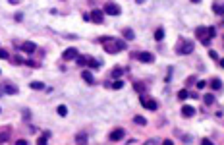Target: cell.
I'll use <instances>...</instances> for the list:
<instances>
[{
    "label": "cell",
    "mask_w": 224,
    "mask_h": 145,
    "mask_svg": "<svg viewBox=\"0 0 224 145\" xmlns=\"http://www.w3.org/2000/svg\"><path fill=\"white\" fill-rule=\"evenodd\" d=\"M133 122L139 124V126H147V118H145V116H135V118H133Z\"/></svg>",
    "instance_id": "7402d4cb"
},
{
    "label": "cell",
    "mask_w": 224,
    "mask_h": 145,
    "mask_svg": "<svg viewBox=\"0 0 224 145\" xmlns=\"http://www.w3.org/2000/svg\"><path fill=\"white\" fill-rule=\"evenodd\" d=\"M201 145H215V143H213V141H211V139H207V137H205V139L201 141Z\"/></svg>",
    "instance_id": "836d02e7"
},
{
    "label": "cell",
    "mask_w": 224,
    "mask_h": 145,
    "mask_svg": "<svg viewBox=\"0 0 224 145\" xmlns=\"http://www.w3.org/2000/svg\"><path fill=\"white\" fill-rule=\"evenodd\" d=\"M187 97H189V91H187V89L178 91V99H182V101H184V99H187Z\"/></svg>",
    "instance_id": "cb8c5ba5"
},
{
    "label": "cell",
    "mask_w": 224,
    "mask_h": 145,
    "mask_svg": "<svg viewBox=\"0 0 224 145\" xmlns=\"http://www.w3.org/2000/svg\"><path fill=\"white\" fill-rule=\"evenodd\" d=\"M213 12L218 16H224V4H220V2H215L213 4Z\"/></svg>",
    "instance_id": "4fadbf2b"
},
{
    "label": "cell",
    "mask_w": 224,
    "mask_h": 145,
    "mask_svg": "<svg viewBox=\"0 0 224 145\" xmlns=\"http://www.w3.org/2000/svg\"><path fill=\"white\" fill-rule=\"evenodd\" d=\"M135 58H137L139 62H147V64L155 60V56L151 54V52H137V54H135Z\"/></svg>",
    "instance_id": "8992f818"
},
{
    "label": "cell",
    "mask_w": 224,
    "mask_h": 145,
    "mask_svg": "<svg viewBox=\"0 0 224 145\" xmlns=\"http://www.w3.org/2000/svg\"><path fill=\"white\" fill-rule=\"evenodd\" d=\"M16 145H27V141H25V139H18V141H16Z\"/></svg>",
    "instance_id": "e575fe53"
},
{
    "label": "cell",
    "mask_w": 224,
    "mask_h": 145,
    "mask_svg": "<svg viewBox=\"0 0 224 145\" xmlns=\"http://www.w3.org/2000/svg\"><path fill=\"white\" fill-rule=\"evenodd\" d=\"M207 35H209V41L216 37V27L215 25H209V27H207Z\"/></svg>",
    "instance_id": "ac0fdd59"
},
{
    "label": "cell",
    "mask_w": 224,
    "mask_h": 145,
    "mask_svg": "<svg viewBox=\"0 0 224 145\" xmlns=\"http://www.w3.org/2000/svg\"><path fill=\"white\" fill-rule=\"evenodd\" d=\"M209 56L213 58V60H218V54H216V50H211V52H209Z\"/></svg>",
    "instance_id": "d6a6232c"
},
{
    "label": "cell",
    "mask_w": 224,
    "mask_h": 145,
    "mask_svg": "<svg viewBox=\"0 0 224 145\" xmlns=\"http://www.w3.org/2000/svg\"><path fill=\"white\" fill-rule=\"evenodd\" d=\"M124 136H126V131L122 128H118V130L110 131V141H120V139H124Z\"/></svg>",
    "instance_id": "52a82bcc"
},
{
    "label": "cell",
    "mask_w": 224,
    "mask_h": 145,
    "mask_svg": "<svg viewBox=\"0 0 224 145\" xmlns=\"http://www.w3.org/2000/svg\"><path fill=\"white\" fill-rule=\"evenodd\" d=\"M124 37H126L128 41H131V39H135V33H133V29H124Z\"/></svg>",
    "instance_id": "d6986e66"
},
{
    "label": "cell",
    "mask_w": 224,
    "mask_h": 145,
    "mask_svg": "<svg viewBox=\"0 0 224 145\" xmlns=\"http://www.w3.org/2000/svg\"><path fill=\"white\" fill-rule=\"evenodd\" d=\"M56 112L60 114V116H68V107H66V104H60V107L56 108Z\"/></svg>",
    "instance_id": "ffe728a7"
},
{
    "label": "cell",
    "mask_w": 224,
    "mask_h": 145,
    "mask_svg": "<svg viewBox=\"0 0 224 145\" xmlns=\"http://www.w3.org/2000/svg\"><path fill=\"white\" fill-rule=\"evenodd\" d=\"M139 103H141V107H145L147 110H157V108H159V103H157L155 99H145V97H141Z\"/></svg>",
    "instance_id": "277c9868"
},
{
    "label": "cell",
    "mask_w": 224,
    "mask_h": 145,
    "mask_svg": "<svg viewBox=\"0 0 224 145\" xmlns=\"http://www.w3.org/2000/svg\"><path fill=\"white\" fill-rule=\"evenodd\" d=\"M207 87V81L205 80H199V81H197V89H205Z\"/></svg>",
    "instance_id": "4dcf8cb0"
},
{
    "label": "cell",
    "mask_w": 224,
    "mask_h": 145,
    "mask_svg": "<svg viewBox=\"0 0 224 145\" xmlns=\"http://www.w3.org/2000/svg\"><path fill=\"white\" fill-rule=\"evenodd\" d=\"M205 33H207V27H197L195 29V35H197V37H201V39H203V35H205Z\"/></svg>",
    "instance_id": "484cf974"
},
{
    "label": "cell",
    "mask_w": 224,
    "mask_h": 145,
    "mask_svg": "<svg viewBox=\"0 0 224 145\" xmlns=\"http://www.w3.org/2000/svg\"><path fill=\"white\" fill-rule=\"evenodd\" d=\"M21 50H25V52H29V54H31V52L37 50V45H35V43H31V41H25V43H21Z\"/></svg>",
    "instance_id": "9c48e42d"
},
{
    "label": "cell",
    "mask_w": 224,
    "mask_h": 145,
    "mask_svg": "<svg viewBox=\"0 0 224 145\" xmlns=\"http://www.w3.org/2000/svg\"><path fill=\"white\" fill-rule=\"evenodd\" d=\"M122 74H124V70H122V68H116V70H112V77H114V80H118Z\"/></svg>",
    "instance_id": "d4e9b609"
},
{
    "label": "cell",
    "mask_w": 224,
    "mask_h": 145,
    "mask_svg": "<svg viewBox=\"0 0 224 145\" xmlns=\"http://www.w3.org/2000/svg\"><path fill=\"white\" fill-rule=\"evenodd\" d=\"M0 58H2V60H6V58H8V52H6L4 48H0Z\"/></svg>",
    "instance_id": "1f68e13d"
},
{
    "label": "cell",
    "mask_w": 224,
    "mask_h": 145,
    "mask_svg": "<svg viewBox=\"0 0 224 145\" xmlns=\"http://www.w3.org/2000/svg\"><path fill=\"white\" fill-rule=\"evenodd\" d=\"M29 87L31 89H45V83H41V81H31Z\"/></svg>",
    "instance_id": "603a6c76"
},
{
    "label": "cell",
    "mask_w": 224,
    "mask_h": 145,
    "mask_svg": "<svg viewBox=\"0 0 224 145\" xmlns=\"http://www.w3.org/2000/svg\"><path fill=\"white\" fill-rule=\"evenodd\" d=\"M218 62H220V68H224V58H220Z\"/></svg>",
    "instance_id": "74e56055"
},
{
    "label": "cell",
    "mask_w": 224,
    "mask_h": 145,
    "mask_svg": "<svg viewBox=\"0 0 224 145\" xmlns=\"http://www.w3.org/2000/svg\"><path fill=\"white\" fill-rule=\"evenodd\" d=\"M193 114H195V108H193L191 104H184V107H182V116H186V118H191Z\"/></svg>",
    "instance_id": "30bf717a"
},
{
    "label": "cell",
    "mask_w": 224,
    "mask_h": 145,
    "mask_svg": "<svg viewBox=\"0 0 224 145\" xmlns=\"http://www.w3.org/2000/svg\"><path fill=\"white\" fill-rule=\"evenodd\" d=\"M101 43L104 45L106 52H110V54H116V52L126 48V43L124 41H118V39H112V37H101Z\"/></svg>",
    "instance_id": "6da1fadb"
},
{
    "label": "cell",
    "mask_w": 224,
    "mask_h": 145,
    "mask_svg": "<svg viewBox=\"0 0 224 145\" xmlns=\"http://www.w3.org/2000/svg\"><path fill=\"white\" fill-rule=\"evenodd\" d=\"M47 141H48V137H45V136H41L37 139V145H47Z\"/></svg>",
    "instance_id": "f546056e"
},
{
    "label": "cell",
    "mask_w": 224,
    "mask_h": 145,
    "mask_svg": "<svg viewBox=\"0 0 224 145\" xmlns=\"http://www.w3.org/2000/svg\"><path fill=\"white\" fill-rule=\"evenodd\" d=\"M4 91L8 95H16V93H18V87H16V85H12V83H6L4 85Z\"/></svg>",
    "instance_id": "9a60e30c"
},
{
    "label": "cell",
    "mask_w": 224,
    "mask_h": 145,
    "mask_svg": "<svg viewBox=\"0 0 224 145\" xmlns=\"http://www.w3.org/2000/svg\"><path fill=\"white\" fill-rule=\"evenodd\" d=\"M112 87H114V89H122V87H124V81H122V80H116L114 83H112Z\"/></svg>",
    "instance_id": "f1b7e54d"
},
{
    "label": "cell",
    "mask_w": 224,
    "mask_h": 145,
    "mask_svg": "<svg viewBox=\"0 0 224 145\" xmlns=\"http://www.w3.org/2000/svg\"><path fill=\"white\" fill-rule=\"evenodd\" d=\"M81 77H83V80L87 81L89 85H93V83H95V77H93V74H91L89 70H83V72H81Z\"/></svg>",
    "instance_id": "8fae6325"
},
{
    "label": "cell",
    "mask_w": 224,
    "mask_h": 145,
    "mask_svg": "<svg viewBox=\"0 0 224 145\" xmlns=\"http://www.w3.org/2000/svg\"><path fill=\"white\" fill-rule=\"evenodd\" d=\"M135 89H137V91H143L145 87H143V83H135Z\"/></svg>",
    "instance_id": "d590c367"
},
{
    "label": "cell",
    "mask_w": 224,
    "mask_h": 145,
    "mask_svg": "<svg viewBox=\"0 0 224 145\" xmlns=\"http://www.w3.org/2000/svg\"><path fill=\"white\" fill-rule=\"evenodd\" d=\"M203 103H205L207 107H209V104H213V103H215V95H213V93H207L205 97H203Z\"/></svg>",
    "instance_id": "2e32d148"
},
{
    "label": "cell",
    "mask_w": 224,
    "mask_h": 145,
    "mask_svg": "<svg viewBox=\"0 0 224 145\" xmlns=\"http://www.w3.org/2000/svg\"><path fill=\"white\" fill-rule=\"evenodd\" d=\"M87 64L91 66V68H99V66H101V62H99V60H95V58H89V60H87Z\"/></svg>",
    "instance_id": "4316f807"
},
{
    "label": "cell",
    "mask_w": 224,
    "mask_h": 145,
    "mask_svg": "<svg viewBox=\"0 0 224 145\" xmlns=\"http://www.w3.org/2000/svg\"><path fill=\"white\" fill-rule=\"evenodd\" d=\"M10 137V128H2L0 130V141H6Z\"/></svg>",
    "instance_id": "e0dca14e"
},
{
    "label": "cell",
    "mask_w": 224,
    "mask_h": 145,
    "mask_svg": "<svg viewBox=\"0 0 224 145\" xmlns=\"http://www.w3.org/2000/svg\"><path fill=\"white\" fill-rule=\"evenodd\" d=\"M62 56H64V60H74V58H77L79 54H77V48H66Z\"/></svg>",
    "instance_id": "ba28073f"
},
{
    "label": "cell",
    "mask_w": 224,
    "mask_h": 145,
    "mask_svg": "<svg viewBox=\"0 0 224 145\" xmlns=\"http://www.w3.org/2000/svg\"><path fill=\"white\" fill-rule=\"evenodd\" d=\"M193 48H195V45H193L191 41L180 39V41H178V47H176V52H180V54H191Z\"/></svg>",
    "instance_id": "7a4b0ae2"
},
{
    "label": "cell",
    "mask_w": 224,
    "mask_h": 145,
    "mask_svg": "<svg viewBox=\"0 0 224 145\" xmlns=\"http://www.w3.org/2000/svg\"><path fill=\"white\" fill-rule=\"evenodd\" d=\"M155 39H157V41H162L164 39V29L162 27H159L157 31H155Z\"/></svg>",
    "instance_id": "44dd1931"
},
{
    "label": "cell",
    "mask_w": 224,
    "mask_h": 145,
    "mask_svg": "<svg viewBox=\"0 0 224 145\" xmlns=\"http://www.w3.org/2000/svg\"><path fill=\"white\" fill-rule=\"evenodd\" d=\"M89 18L93 19V23H104V14H103V10H93V12L89 14Z\"/></svg>",
    "instance_id": "5b68a950"
},
{
    "label": "cell",
    "mask_w": 224,
    "mask_h": 145,
    "mask_svg": "<svg viewBox=\"0 0 224 145\" xmlns=\"http://www.w3.org/2000/svg\"><path fill=\"white\" fill-rule=\"evenodd\" d=\"M209 85H211V87H213V89H215V91H218V89H222V81H220L218 77H213Z\"/></svg>",
    "instance_id": "5bb4252c"
},
{
    "label": "cell",
    "mask_w": 224,
    "mask_h": 145,
    "mask_svg": "<svg viewBox=\"0 0 224 145\" xmlns=\"http://www.w3.org/2000/svg\"><path fill=\"white\" fill-rule=\"evenodd\" d=\"M87 60H89V58H85V56H77V58H75L77 66H85V64H87Z\"/></svg>",
    "instance_id": "83f0119b"
},
{
    "label": "cell",
    "mask_w": 224,
    "mask_h": 145,
    "mask_svg": "<svg viewBox=\"0 0 224 145\" xmlns=\"http://www.w3.org/2000/svg\"><path fill=\"white\" fill-rule=\"evenodd\" d=\"M75 143L77 145H87V134H85V131L77 134V136H75Z\"/></svg>",
    "instance_id": "7c38bea8"
},
{
    "label": "cell",
    "mask_w": 224,
    "mask_h": 145,
    "mask_svg": "<svg viewBox=\"0 0 224 145\" xmlns=\"http://www.w3.org/2000/svg\"><path fill=\"white\" fill-rule=\"evenodd\" d=\"M162 145H174V141H172V139H164Z\"/></svg>",
    "instance_id": "8d00e7d4"
},
{
    "label": "cell",
    "mask_w": 224,
    "mask_h": 145,
    "mask_svg": "<svg viewBox=\"0 0 224 145\" xmlns=\"http://www.w3.org/2000/svg\"><path fill=\"white\" fill-rule=\"evenodd\" d=\"M120 12H122V8L116 2H106L104 10H103V14H108V16H120Z\"/></svg>",
    "instance_id": "3957f363"
}]
</instances>
